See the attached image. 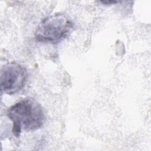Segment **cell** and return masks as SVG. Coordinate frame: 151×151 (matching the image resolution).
<instances>
[{
    "label": "cell",
    "instance_id": "7a4b0ae2",
    "mask_svg": "<svg viewBox=\"0 0 151 151\" xmlns=\"http://www.w3.org/2000/svg\"><path fill=\"white\" fill-rule=\"evenodd\" d=\"M72 27L71 21L65 15L56 13L40 22L36 29L35 37L40 42L56 44L67 36Z\"/></svg>",
    "mask_w": 151,
    "mask_h": 151
},
{
    "label": "cell",
    "instance_id": "3957f363",
    "mask_svg": "<svg viewBox=\"0 0 151 151\" xmlns=\"http://www.w3.org/2000/svg\"><path fill=\"white\" fill-rule=\"evenodd\" d=\"M27 77L24 67L16 62H10L2 66L0 74V85L2 92L12 95L24 87Z\"/></svg>",
    "mask_w": 151,
    "mask_h": 151
},
{
    "label": "cell",
    "instance_id": "277c9868",
    "mask_svg": "<svg viewBox=\"0 0 151 151\" xmlns=\"http://www.w3.org/2000/svg\"><path fill=\"white\" fill-rule=\"evenodd\" d=\"M101 2L102 4L108 5V4H114L116 3H118L119 1H101Z\"/></svg>",
    "mask_w": 151,
    "mask_h": 151
},
{
    "label": "cell",
    "instance_id": "6da1fadb",
    "mask_svg": "<svg viewBox=\"0 0 151 151\" xmlns=\"http://www.w3.org/2000/svg\"><path fill=\"white\" fill-rule=\"evenodd\" d=\"M7 115L12 122V132L18 137L22 130H35L44 124L45 117L41 104L35 100L27 97L11 106Z\"/></svg>",
    "mask_w": 151,
    "mask_h": 151
}]
</instances>
